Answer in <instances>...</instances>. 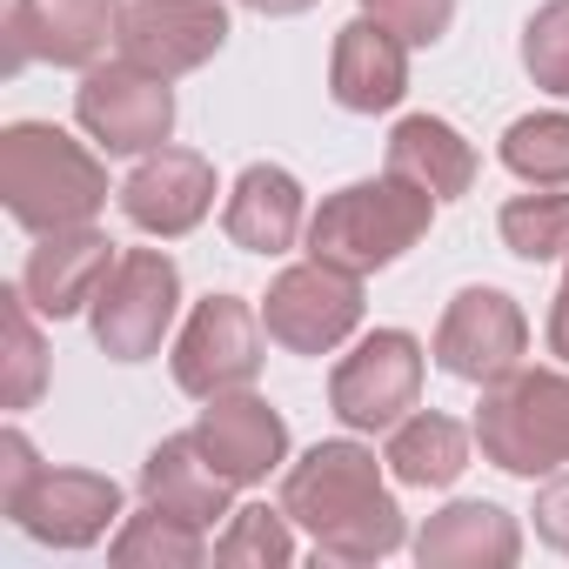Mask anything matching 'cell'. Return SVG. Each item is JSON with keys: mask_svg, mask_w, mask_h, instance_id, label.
<instances>
[{"mask_svg": "<svg viewBox=\"0 0 569 569\" xmlns=\"http://www.w3.org/2000/svg\"><path fill=\"white\" fill-rule=\"evenodd\" d=\"M502 168L529 188H569V114H522L502 134Z\"/></svg>", "mask_w": 569, "mask_h": 569, "instance_id": "obj_24", "label": "cell"}, {"mask_svg": "<svg viewBox=\"0 0 569 569\" xmlns=\"http://www.w3.org/2000/svg\"><path fill=\"white\" fill-rule=\"evenodd\" d=\"M228 476L208 462V449L194 442V429L188 436H168V442H154L148 449V462H141V502H154V509H168V516H181V522H214V516H228Z\"/></svg>", "mask_w": 569, "mask_h": 569, "instance_id": "obj_19", "label": "cell"}, {"mask_svg": "<svg viewBox=\"0 0 569 569\" xmlns=\"http://www.w3.org/2000/svg\"><path fill=\"white\" fill-rule=\"evenodd\" d=\"M174 309H181V268L174 254L161 248H128L114 261V274L101 281L94 296V342L101 356L114 362H148L161 349V336L174 329Z\"/></svg>", "mask_w": 569, "mask_h": 569, "instance_id": "obj_5", "label": "cell"}, {"mask_svg": "<svg viewBox=\"0 0 569 569\" xmlns=\"http://www.w3.org/2000/svg\"><path fill=\"white\" fill-rule=\"evenodd\" d=\"M228 41V8L221 0H134L121 14V61L174 81L194 74L201 61H214Z\"/></svg>", "mask_w": 569, "mask_h": 569, "instance_id": "obj_12", "label": "cell"}, {"mask_svg": "<svg viewBox=\"0 0 569 569\" xmlns=\"http://www.w3.org/2000/svg\"><path fill=\"white\" fill-rule=\"evenodd\" d=\"M8 516L48 549H88L121 516V482L94 476V469H41Z\"/></svg>", "mask_w": 569, "mask_h": 569, "instance_id": "obj_13", "label": "cell"}, {"mask_svg": "<svg viewBox=\"0 0 569 569\" xmlns=\"http://www.w3.org/2000/svg\"><path fill=\"white\" fill-rule=\"evenodd\" d=\"M522 68L542 94H569V0H549V8L529 14L522 28Z\"/></svg>", "mask_w": 569, "mask_h": 569, "instance_id": "obj_28", "label": "cell"}, {"mask_svg": "<svg viewBox=\"0 0 569 569\" xmlns=\"http://www.w3.org/2000/svg\"><path fill=\"white\" fill-rule=\"evenodd\" d=\"M549 349L569 362V281L556 289V309H549Z\"/></svg>", "mask_w": 569, "mask_h": 569, "instance_id": "obj_32", "label": "cell"}, {"mask_svg": "<svg viewBox=\"0 0 569 569\" xmlns=\"http://www.w3.org/2000/svg\"><path fill=\"white\" fill-rule=\"evenodd\" d=\"M536 536L569 556V476H549V482L536 489Z\"/></svg>", "mask_w": 569, "mask_h": 569, "instance_id": "obj_31", "label": "cell"}, {"mask_svg": "<svg viewBox=\"0 0 569 569\" xmlns=\"http://www.w3.org/2000/svg\"><path fill=\"white\" fill-rule=\"evenodd\" d=\"M74 121L108 154H154L174 134V94L161 74H148L134 61H108V68L94 61L74 88Z\"/></svg>", "mask_w": 569, "mask_h": 569, "instance_id": "obj_7", "label": "cell"}, {"mask_svg": "<svg viewBox=\"0 0 569 569\" xmlns=\"http://www.w3.org/2000/svg\"><path fill=\"white\" fill-rule=\"evenodd\" d=\"M516 556H522V529L496 502H449L416 536L422 569H509Z\"/></svg>", "mask_w": 569, "mask_h": 569, "instance_id": "obj_18", "label": "cell"}, {"mask_svg": "<svg viewBox=\"0 0 569 569\" xmlns=\"http://www.w3.org/2000/svg\"><path fill=\"white\" fill-rule=\"evenodd\" d=\"M522 349H529V322L522 309L502 296V289H462L449 309H442V329H436V362L442 376L456 382H502L509 369H522Z\"/></svg>", "mask_w": 569, "mask_h": 569, "instance_id": "obj_10", "label": "cell"}, {"mask_svg": "<svg viewBox=\"0 0 569 569\" xmlns=\"http://www.w3.org/2000/svg\"><path fill=\"white\" fill-rule=\"evenodd\" d=\"M496 228H502V248H509V254H522V261H556V254H569V194H562V188H549V194H516V201H502Z\"/></svg>", "mask_w": 569, "mask_h": 569, "instance_id": "obj_26", "label": "cell"}, {"mask_svg": "<svg viewBox=\"0 0 569 569\" xmlns=\"http://www.w3.org/2000/svg\"><path fill=\"white\" fill-rule=\"evenodd\" d=\"M389 174L429 188L436 201H456V194H469V181H476V148H469L449 121L409 114V121H396V134H389Z\"/></svg>", "mask_w": 569, "mask_h": 569, "instance_id": "obj_21", "label": "cell"}, {"mask_svg": "<svg viewBox=\"0 0 569 569\" xmlns=\"http://www.w3.org/2000/svg\"><path fill=\"white\" fill-rule=\"evenodd\" d=\"M281 509L316 536L329 562H382L402 549V509L382 489V462L362 442H316L281 476Z\"/></svg>", "mask_w": 569, "mask_h": 569, "instance_id": "obj_1", "label": "cell"}, {"mask_svg": "<svg viewBox=\"0 0 569 569\" xmlns=\"http://www.w3.org/2000/svg\"><path fill=\"white\" fill-rule=\"evenodd\" d=\"M562 281H569V274H562Z\"/></svg>", "mask_w": 569, "mask_h": 569, "instance_id": "obj_34", "label": "cell"}, {"mask_svg": "<svg viewBox=\"0 0 569 569\" xmlns=\"http://www.w3.org/2000/svg\"><path fill=\"white\" fill-rule=\"evenodd\" d=\"M362 14L396 28L409 48H436L449 34V21H456V0H362Z\"/></svg>", "mask_w": 569, "mask_h": 569, "instance_id": "obj_29", "label": "cell"}, {"mask_svg": "<svg viewBox=\"0 0 569 569\" xmlns=\"http://www.w3.org/2000/svg\"><path fill=\"white\" fill-rule=\"evenodd\" d=\"M214 562H228V569H289L296 562L289 509H268V502L228 509V536L214 542Z\"/></svg>", "mask_w": 569, "mask_h": 569, "instance_id": "obj_25", "label": "cell"}, {"mask_svg": "<svg viewBox=\"0 0 569 569\" xmlns=\"http://www.w3.org/2000/svg\"><path fill=\"white\" fill-rule=\"evenodd\" d=\"M221 228H228V241L248 248V254H281V248L302 234V181H296L289 168H274V161L241 168Z\"/></svg>", "mask_w": 569, "mask_h": 569, "instance_id": "obj_20", "label": "cell"}, {"mask_svg": "<svg viewBox=\"0 0 569 569\" xmlns=\"http://www.w3.org/2000/svg\"><path fill=\"white\" fill-rule=\"evenodd\" d=\"M241 8H254V14H274V21H281V14H309L316 0H241Z\"/></svg>", "mask_w": 569, "mask_h": 569, "instance_id": "obj_33", "label": "cell"}, {"mask_svg": "<svg viewBox=\"0 0 569 569\" xmlns=\"http://www.w3.org/2000/svg\"><path fill=\"white\" fill-rule=\"evenodd\" d=\"M261 376V322L241 296H208L181 342H174V382L194 396V402H214V396H234Z\"/></svg>", "mask_w": 569, "mask_h": 569, "instance_id": "obj_9", "label": "cell"}, {"mask_svg": "<svg viewBox=\"0 0 569 569\" xmlns=\"http://www.w3.org/2000/svg\"><path fill=\"white\" fill-rule=\"evenodd\" d=\"M194 442L208 449V462L234 482V489H254L281 469V456H289V422H281L261 396L234 389V396H214L194 422Z\"/></svg>", "mask_w": 569, "mask_h": 569, "instance_id": "obj_15", "label": "cell"}, {"mask_svg": "<svg viewBox=\"0 0 569 569\" xmlns=\"http://www.w3.org/2000/svg\"><path fill=\"white\" fill-rule=\"evenodd\" d=\"M429 221H436L429 188H416L402 174L349 181L309 214V254L329 261V268H349V274H376V268L402 261L429 234Z\"/></svg>", "mask_w": 569, "mask_h": 569, "instance_id": "obj_3", "label": "cell"}, {"mask_svg": "<svg viewBox=\"0 0 569 569\" xmlns=\"http://www.w3.org/2000/svg\"><path fill=\"white\" fill-rule=\"evenodd\" d=\"M0 302H8V376H0V402L28 409L48 382V349H41V329H34L41 309L28 302V289H8Z\"/></svg>", "mask_w": 569, "mask_h": 569, "instance_id": "obj_27", "label": "cell"}, {"mask_svg": "<svg viewBox=\"0 0 569 569\" xmlns=\"http://www.w3.org/2000/svg\"><path fill=\"white\" fill-rule=\"evenodd\" d=\"M329 94L349 114H389L409 94V41L396 28H382L376 14L349 21L336 34V61H329Z\"/></svg>", "mask_w": 569, "mask_h": 569, "instance_id": "obj_17", "label": "cell"}, {"mask_svg": "<svg viewBox=\"0 0 569 569\" xmlns=\"http://www.w3.org/2000/svg\"><path fill=\"white\" fill-rule=\"evenodd\" d=\"M108 556L121 569H194L208 556V542H201V522H181V516H168V509L148 502L141 516L121 522V536L108 542Z\"/></svg>", "mask_w": 569, "mask_h": 569, "instance_id": "obj_23", "label": "cell"}, {"mask_svg": "<svg viewBox=\"0 0 569 569\" xmlns=\"http://www.w3.org/2000/svg\"><path fill=\"white\" fill-rule=\"evenodd\" d=\"M114 241L88 221V228H61V234H41V248L28 254V268H21V289H28V302L41 309V316H54V322H68V316H81V309H94V296H101V281L114 274Z\"/></svg>", "mask_w": 569, "mask_h": 569, "instance_id": "obj_16", "label": "cell"}, {"mask_svg": "<svg viewBox=\"0 0 569 569\" xmlns=\"http://www.w3.org/2000/svg\"><path fill=\"white\" fill-rule=\"evenodd\" d=\"M476 442L502 476H549L569 462V376L556 369H509L482 389Z\"/></svg>", "mask_w": 569, "mask_h": 569, "instance_id": "obj_4", "label": "cell"}, {"mask_svg": "<svg viewBox=\"0 0 569 569\" xmlns=\"http://www.w3.org/2000/svg\"><path fill=\"white\" fill-rule=\"evenodd\" d=\"M41 476V456H34V442L21 436V429H8L0 436V509H14L21 496H28V482Z\"/></svg>", "mask_w": 569, "mask_h": 569, "instance_id": "obj_30", "label": "cell"}, {"mask_svg": "<svg viewBox=\"0 0 569 569\" xmlns=\"http://www.w3.org/2000/svg\"><path fill=\"white\" fill-rule=\"evenodd\" d=\"M0 201L34 234L88 228L108 201V168L54 121H14L0 134Z\"/></svg>", "mask_w": 569, "mask_h": 569, "instance_id": "obj_2", "label": "cell"}, {"mask_svg": "<svg viewBox=\"0 0 569 569\" xmlns=\"http://www.w3.org/2000/svg\"><path fill=\"white\" fill-rule=\"evenodd\" d=\"M121 0H14L8 8V74L28 61L94 68L108 41H121Z\"/></svg>", "mask_w": 569, "mask_h": 569, "instance_id": "obj_11", "label": "cell"}, {"mask_svg": "<svg viewBox=\"0 0 569 569\" xmlns=\"http://www.w3.org/2000/svg\"><path fill=\"white\" fill-rule=\"evenodd\" d=\"M208 208H214V168H208V154H194V148H154V154L121 181V214H128L141 234H161V241L201 228Z\"/></svg>", "mask_w": 569, "mask_h": 569, "instance_id": "obj_14", "label": "cell"}, {"mask_svg": "<svg viewBox=\"0 0 569 569\" xmlns=\"http://www.w3.org/2000/svg\"><path fill=\"white\" fill-rule=\"evenodd\" d=\"M422 396V342L409 329H376L362 336L336 376H329V409L349 422V429H396Z\"/></svg>", "mask_w": 569, "mask_h": 569, "instance_id": "obj_8", "label": "cell"}, {"mask_svg": "<svg viewBox=\"0 0 569 569\" xmlns=\"http://www.w3.org/2000/svg\"><path fill=\"white\" fill-rule=\"evenodd\" d=\"M356 322H362V274H349V268H329L309 254L268 281L261 329L289 356H329L356 336Z\"/></svg>", "mask_w": 569, "mask_h": 569, "instance_id": "obj_6", "label": "cell"}, {"mask_svg": "<svg viewBox=\"0 0 569 569\" xmlns=\"http://www.w3.org/2000/svg\"><path fill=\"white\" fill-rule=\"evenodd\" d=\"M389 476L409 482V489H449L462 469H469V429L449 422V416H402L389 429Z\"/></svg>", "mask_w": 569, "mask_h": 569, "instance_id": "obj_22", "label": "cell"}]
</instances>
